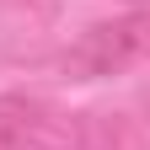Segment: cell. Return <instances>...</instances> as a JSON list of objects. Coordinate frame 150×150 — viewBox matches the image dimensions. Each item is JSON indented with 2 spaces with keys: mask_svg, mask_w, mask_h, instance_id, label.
Listing matches in <instances>:
<instances>
[{
  "mask_svg": "<svg viewBox=\"0 0 150 150\" xmlns=\"http://www.w3.org/2000/svg\"><path fill=\"white\" fill-rule=\"evenodd\" d=\"M134 54H145V16H123V22H97L86 27L70 43L64 64L81 75V81H102V75H118Z\"/></svg>",
  "mask_w": 150,
  "mask_h": 150,
  "instance_id": "6da1fadb",
  "label": "cell"
},
{
  "mask_svg": "<svg viewBox=\"0 0 150 150\" xmlns=\"http://www.w3.org/2000/svg\"><path fill=\"white\" fill-rule=\"evenodd\" d=\"M54 118L38 97L22 91H0V150H48Z\"/></svg>",
  "mask_w": 150,
  "mask_h": 150,
  "instance_id": "7a4b0ae2",
  "label": "cell"
},
{
  "mask_svg": "<svg viewBox=\"0 0 150 150\" xmlns=\"http://www.w3.org/2000/svg\"><path fill=\"white\" fill-rule=\"evenodd\" d=\"M145 54H150V22H145Z\"/></svg>",
  "mask_w": 150,
  "mask_h": 150,
  "instance_id": "3957f363",
  "label": "cell"
}]
</instances>
